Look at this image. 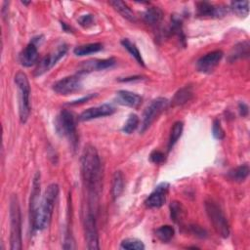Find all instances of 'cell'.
Listing matches in <instances>:
<instances>
[{
    "label": "cell",
    "instance_id": "1",
    "mask_svg": "<svg viewBox=\"0 0 250 250\" xmlns=\"http://www.w3.org/2000/svg\"><path fill=\"white\" fill-rule=\"evenodd\" d=\"M81 173L89 199L92 201L90 204H92L100 194L102 181V164L98 152L93 146H86L83 150L81 156Z\"/></svg>",
    "mask_w": 250,
    "mask_h": 250
},
{
    "label": "cell",
    "instance_id": "2",
    "mask_svg": "<svg viewBox=\"0 0 250 250\" xmlns=\"http://www.w3.org/2000/svg\"><path fill=\"white\" fill-rule=\"evenodd\" d=\"M59 186L55 183L47 187L42 199L38 203L36 211L31 218V225L33 231H43L49 226L55 203L59 196Z\"/></svg>",
    "mask_w": 250,
    "mask_h": 250
},
{
    "label": "cell",
    "instance_id": "3",
    "mask_svg": "<svg viewBox=\"0 0 250 250\" xmlns=\"http://www.w3.org/2000/svg\"><path fill=\"white\" fill-rule=\"evenodd\" d=\"M10 248L21 250L22 240V214L18 198L13 195L10 200Z\"/></svg>",
    "mask_w": 250,
    "mask_h": 250
},
{
    "label": "cell",
    "instance_id": "4",
    "mask_svg": "<svg viewBox=\"0 0 250 250\" xmlns=\"http://www.w3.org/2000/svg\"><path fill=\"white\" fill-rule=\"evenodd\" d=\"M15 83L19 93V113L20 120L25 124L31 114V86L26 74L19 72L15 76Z\"/></svg>",
    "mask_w": 250,
    "mask_h": 250
},
{
    "label": "cell",
    "instance_id": "5",
    "mask_svg": "<svg viewBox=\"0 0 250 250\" xmlns=\"http://www.w3.org/2000/svg\"><path fill=\"white\" fill-rule=\"evenodd\" d=\"M55 129L60 136L67 137L71 141L76 142L77 119L75 114L68 109H62L56 118Z\"/></svg>",
    "mask_w": 250,
    "mask_h": 250
},
{
    "label": "cell",
    "instance_id": "6",
    "mask_svg": "<svg viewBox=\"0 0 250 250\" xmlns=\"http://www.w3.org/2000/svg\"><path fill=\"white\" fill-rule=\"evenodd\" d=\"M205 210L216 233L224 238L229 237L230 225L220 206L216 203L208 201L205 203Z\"/></svg>",
    "mask_w": 250,
    "mask_h": 250
},
{
    "label": "cell",
    "instance_id": "7",
    "mask_svg": "<svg viewBox=\"0 0 250 250\" xmlns=\"http://www.w3.org/2000/svg\"><path fill=\"white\" fill-rule=\"evenodd\" d=\"M169 106V101L165 98H156L151 102V104L146 108L143 113V120L141 124V132L147 131L151 125L157 119V117L167 109Z\"/></svg>",
    "mask_w": 250,
    "mask_h": 250
},
{
    "label": "cell",
    "instance_id": "8",
    "mask_svg": "<svg viewBox=\"0 0 250 250\" xmlns=\"http://www.w3.org/2000/svg\"><path fill=\"white\" fill-rule=\"evenodd\" d=\"M67 52H68V46L66 44H61L57 46L56 49H54L52 52L46 55L38 62L34 71V76L40 77L45 73L49 72L62 57L66 56Z\"/></svg>",
    "mask_w": 250,
    "mask_h": 250
},
{
    "label": "cell",
    "instance_id": "9",
    "mask_svg": "<svg viewBox=\"0 0 250 250\" xmlns=\"http://www.w3.org/2000/svg\"><path fill=\"white\" fill-rule=\"evenodd\" d=\"M82 88L81 75L67 77L53 84V90L59 95L67 96L79 91Z\"/></svg>",
    "mask_w": 250,
    "mask_h": 250
},
{
    "label": "cell",
    "instance_id": "10",
    "mask_svg": "<svg viewBox=\"0 0 250 250\" xmlns=\"http://www.w3.org/2000/svg\"><path fill=\"white\" fill-rule=\"evenodd\" d=\"M84 234L87 248L90 250H98L99 235L96 224V217L92 211H89L84 219Z\"/></svg>",
    "mask_w": 250,
    "mask_h": 250
},
{
    "label": "cell",
    "instance_id": "11",
    "mask_svg": "<svg viewBox=\"0 0 250 250\" xmlns=\"http://www.w3.org/2000/svg\"><path fill=\"white\" fill-rule=\"evenodd\" d=\"M170 185L166 182L160 183L156 187L154 192L147 198L145 201V204L148 208H160L166 203L167 195L169 192Z\"/></svg>",
    "mask_w": 250,
    "mask_h": 250
},
{
    "label": "cell",
    "instance_id": "12",
    "mask_svg": "<svg viewBox=\"0 0 250 250\" xmlns=\"http://www.w3.org/2000/svg\"><path fill=\"white\" fill-rule=\"evenodd\" d=\"M223 55L224 54L221 50H215L203 56L197 62L198 71L203 74L212 73L215 70V68L219 65V62L223 58Z\"/></svg>",
    "mask_w": 250,
    "mask_h": 250
},
{
    "label": "cell",
    "instance_id": "13",
    "mask_svg": "<svg viewBox=\"0 0 250 250\" xmlns=\"http://www.w3.org/2000/svg\"><path fill=\"white\" fill-rule=\"evenodd\" d=\"M116 64V60L114 58H109L104 60H89L87 62H83V64L80 66L79 75L88 74L91 72H99L109 69Z\"/></svg>",
    "mask_w": 250,
    "mask_h": 250
},
{
    "label": "cell",
    "instance_id": "14",
    "mask_svg": "<svg viewBox=\"0 0 250 250\" xmlns=\"http://www.w3.org/2000/svg\"><path fill=\"white\" fill-rule=\"evenodd\" d=\"M114 111H115V108L112 105L104 104V105L94 107V108H90V109L84 110L78 116V120L89 121V120H93V119H96V118L111 115L112 113H114Z\"/></svg>",
    "mask_w": 250,
    "mask_h": 250
},
{
    "label": "cell",
    "instance_id": "15",
    "mask_svg": "<svg viewBox=\"0 0 250 250\" xmlns=\"http://www.w3.org/2000/svg\"><path fill=\"white\" fill-rule=\"evenodd\" d=\"M38 57H39V55H38L37 46H36L34 40H32L21 52L19 59H20V62L22 66H24L26 68H31V67L34 66L35 64H37Z\"/></svg>",
    "mask_w": 250,
    "mask_h": 250
},
{
    "label": "cell",
    "instance_id": "16",
    "mask_svg": "<svg viewBox=\"0 0 250 250\" xmlns=\"http://www.w3.org/2000/svg\"><path fill=\"white\" fill-rule=\"evenodd\" d=\"M197 10L198 15L203 18H219L223 17L227 10L224 7L214 6L213 4L207 1H202L197 3Z\"/></svg>",
    "mask_w": 250,
    "mask_h": 250
},
{
    "label": "cell",
    "instance_id": "17",
    "mask_svg": "<svg viewBox=\"0 0 250 250\" xmlns=\"http://www.w3.org/2000/svg\"><path fill=\"white\" fill-rule=\"evenodd\" d=\"M115 101L117 104L121 106H126L130 108H138L142 104V97L136 93L127 91V90H120L116 92Z\"/></svg>",
    "mask_w": 250,
    "mask_h": 250
},
{
    "label": "cell",
    "instance_id": "18",
    "mask_svg": "<svg viewBox=\"0 0 250 250\" xmlns=\"http://www.w3.org/2000/svg\"><path fill=\"white\" fill-rule=\"evenodd\" d=\"M249 42L248 41H243L237 43L235 46L233 47L230 55H229V62H234L239 59L247 58L249 56Z\"/></svg>",
    "mask_w": 250,
    "mask_h": 250
},
{
    "label": "cell",
    "instance_id": "19",
    "mask_svg": "<svg viewBox=\"0 0 250 250\" xmlns=\"http://www.w3.org/2000/svg\"><path fill=\"white\" fill-rule=\"evenodd\" d=\"M163 19V12L158 7H150L143 13V20L147 25L156 26Z\"/></svg>",
    "mask_w": 250,
    "mask_h": 250
},
{
    "label": "cell",
    "instance_id": "20",
    "mask_svg": "<svg viewBox=\"0 0 250 250\" xmlns=\"http://www.w3.org/2000/svg\"><path fill=\"white\" fill-rule=\"evenodd\" d=\"M124 176L121 171H116L112 177L111 182V197L113 200H117L124 191Z\"/></svg>",
    "mask_w": 250,
    "mask_h": 250
},
{
    "label": "cell",
    "instance_id": "21",
    "mask_svg": "<svg viewBox=\"0 0 250 250\" xmlns=\"http://www.w3.org/2000/svg\"><path fill=\"white\" fill-rule=\"evenodd\" d=\"M109 4L114 8V10L119 13L124 19L128 20L129 22H136V17L132 10L128 7L126 3H124L119 0H114V1H110Z\"/></svg>",
    "mask_w": 250,
    "mask_h": 250
},
{
    "label": "cell",
    "instance_id": "22",
    "mask_svg": "<svg viewBox=\"0 0 250 250\" xmlns=\"http://www.w3.org/2000/svg\"><path fill=\"white\" fill-rule=\"evenodd\" d=\"M194 96L193 88L191 86H186L184 88H181L173 97L172 104L174 106H182L189 101L192 100Z\"/></svg>",
    "mask_w": 250,
    "mask_h": 250
},
{
    "label": "cell",
    "instance_id": "23",
    "mask_svg": "<svg viewBox=\"0 0 250 250\" xmlns=\"http://www.w3.org/2000/svg\"><path fill=\"white\" fill-rule=\"evenodd\" d=\"M248 175H249L248 164H242V165H239V166L230 170L228 173V178L234 182L241 183L246 180Z\"/></svg>",
    "mask_w": 250,
    "mask_h": 250
},
{
    "label": "cell",
    "instance_id": "24",
    "mask_svg": "<svg viewBox=\"0 0 250 250\" xmlns=\"http://www.w3.org/2000/svg\"><path fill=\"white\" fill-rule=\"evenodd\" d=\"M102 49H103V44L96 42V43L79 45L74 49V53H75V55H77L78 57H83V56L97 53V52L101 51Z\"/></svg>",
    "mask_w": 250,
    "mask_h": 250
},
{
    "label": "cell",
    "instance_id": "25",
    "mask_svg": "<svg viewBox=\"0 0 250 250\" xmlns=\"http://www.w3.org/2000/svg\"><path fill=\"white\" fill-rule=\"evenodd\" d=\"M183 130H184V123L182 121H177L173 124L171 132H170L169 141H168V151L169 152L174 148V146L176 145L178 140L181 138V136L183 134Z\"/></svg>",
    "mask_w": 250,
    "mask_h": 250
},
{
    "label": "cell",
    "instance_id": "26",
    "mask_svg": "<svg viewBox=\"0 0 250 250\" xmlns=\"http://www.w3.org/2000/svg\"><path fill=\"white\" fill-rule=\"evenodd\" d=\"M121 45L131 54V56L137 61V62L140 66L145 67V62L143 60V57H142L138 47L133 42H131L127 38H124L121 40Z\"/></svg>",
    "mask_w": 250,
    "mask_h": 250
},
{
    "label": "cell",
    "instance_id": "27",
    "mask_svg": "<svg viewBox=\"0 0 250 250\" xmlns=\"http://www.w3.org/2000/svg\"><path fill=\"white\" fill-rule=\"evenodd\" d=\"M174 234H175V230L172 226H169V225L161 226L156 231V235L163 243L169 242L174 237Z\"/></svg>",
    "mask_w": 250,
    "mask_h": 250
},
{
    "label": "cell",
    "instance_id": "28",
    "mask_svg": "<svg viewBox=\"0 0 250 250\" xmlns=\"http://www.w3.org/2000/svg\"><path fill=\"white\" fill-rule=\"evenodd\" d=\"M139 124H140L139 116L135 113H132L129 115L126 122L124 123L123 127H122V131L126 134H132L138 128Z\"/></svg>",
    "mask_w": 250,
    "mask_h": 250
},
{
    "label": "cell",
    "instance_id": "29",
    "mask_svg": "<svg viewBox=\"0 0 250 250\" xmlns=\"http://www.w3.org/2000/svg\"><path fill=\"white\" fill-rule=\"evenodd\" d=\"M184 215H185V209H184L183 205L181 204V203L173 202L170 204V216H171V219L174 222L178 223L181 220H183Z\"/></svg>",
    "mask_w": 250,
    "mask_h": 250
},
{
    "label": "cell",
    "instance_id": "30",
    "mask_svg": "<svg viewBox=\"0 0 250 250\" xmlns=\"http://www.w3.org/2000/svg\"><path fill=\"white\" fill-rule=\"evenodd\" d=\"M231 9L239 17H246L249 13V1H233Z\"/></svg>",
    "mask_w": 250,
    "mask_h": 250
},
{
    "label": "cell",
    "instance_id": "31",
    "mask_svg": "<svg viewBox=\"0 0 250 250\" xmlns=\"http://www.w3.org/2000/svg\"><path fill=\"white\" fill-rule=\"evenodd\" d=\"M121 249H128V250H144V243L137 238H125L120 243Z\"/></svg>",
    "mask_w": 250,
    "mask_h": 250
},
{
    "label": "cell",
    "instance_id": "32",
    "mask_svg": "<svg viewBox=\"0 0 250 250\" xmlns=\"http://www.w3.org/2000/svg\"><path fill=\"white\" fill-rule=\"evenodd\" d=\"M212 134L215 139L217 140H222L225 137V131L222 128V125L219 119L214 120L213 125H212Z\"/></svg>",
    "mask_w": 250,
    "mask_h": 250
},
{
    "label": "cell",
    "instance_id": "33",
    "mask_svg": "<svg viewBox=\"0 0 250 250\" xmlns=\"http://www.w3.org/2000/svg\"><path fill=\"white\" fill-rule=\"evenodd\" d=\"M78 24L83 27V28H89L91 26H93L94 22H95V19H94V16L92 14H85V15H82L78 18Z\"/></svg>",
    "mask_w": 250,
    "mask_h": 250
},
{
    "label": "cell",
    "instance_id": "34",
    "mask_svg": "<svg viewBox=\"0 0 250 250\" xmlns=\"http://www.w3.org/2000/svg\"><path fill=\"white\" fill-rule=\"evenodd\" d=\"M150 160L153 162V163H156V164H161L165 161V155L160 152V151H156L155 150L154 152L151 153L150 155Z\"/></svg>",
    "mask_w": 250,
    "mask_h": 250
},
{
    "label": "cell",
    "instance_id": "35",
    "mask_svg": "<svg viewBox=\"0 0 250 250\" xmlns=\"http://www.w3.org/2000/svg\"><path fill=\"white\" fill-rule=\"evenodd\" d=\"M190 231L194 235H196L197 237H200V238H205L208 235L206 230L202 228L199 225H191L190 226Z\"/></svg>",
    "mask_w": 250,
    "mask_h": 250
},
{
    "label": "cell",
    "instance_id": "36",
    "mask_svg": "<svg viewBox=\"0 0 250 250\" xmlns=\"http://www.w3.org/2000/svg\"><path fill=\"white\" fill-rule=\"evenodd\" d=\"M96 96H97V94H88L87 96H84V97H82V98H80V99H78V100H76V101L71 102L69 105H70V106H78V105H81V104H84V103H86V102L90 101L91 99H93V98H94V97H96Z\"/></svg>",
    "mask_w": 250,
    "mask_h": 250
},
{
    "label": "cell",
    "instance_id": "37",
    "mask_svg": "<svg viewBox=\"0 0 250 250\" xmlns=\"http://www.w3.org/2000/svg\"><path fill=\"white\" fill-rule=\"evenodd\" d=\"M238 111H239V114L242 116V117H245L248 115V112H249V109H248V106L243 103V102H240L238 104Z\"/></svg>",
    "mask_w": 250,
    "mask_h": 250
},
{
    "label": "cell",
    "instance_id": "38",
    "mask_svg": "<svg viewBox=\"0 0 250 250\" xmlns=\"http://www.w3.org/2000/svg\"><path fill=\"white\" fill-rule=\"evenodd\" d=\"M140 79H142V77H131V78H125L123 79H119V81L128 82V81H135V80H140Z\"/></svg>",
    "mask_w": 250,
    "mask_h": 250
},
{
    "label": "cell",
    "instance_id": "39",
    "mask_svg": "<svg viewBox=\"0 0 250 250\" xmlns=\"http://www.w3.org/2000/svg\"><path fill=\"white\" fill-rule=\"evenodd\" d=\"M61 25H62V29H64V31H68V32H71V31H72V29H71V28H70V27H69V26H68V25H67V24H66V23H62V24H61Z\"/></svg>",
    "mask_w": 250,
    "mask_h": 250
},
{
    "label": "cell",
    "instance_id": "40",
    "mask_svg": "<svg viewBox=\"0 0 250 250\" xmlns=\"http://www.w3.org/2000/svg\"><path fill=\"white\" fill-rule=\"evenodd\" d=\"M22 3H23V4H25V5H29L31 2H25V1H23Z\"/></svg>",
    "mask_w": 250,
    "mask_h": 250
}]
</instances>
